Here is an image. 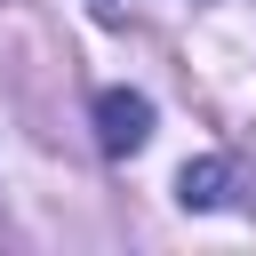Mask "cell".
<instances>
[{
	"instance_id": "obj_1",
	"label": "cell",
	"mask_w": 256,
	"mask_h": 256,
	"mask_svg": "<svg viewBox=\"0 0 256 256\" xmlns=\"http://www.w3.org/2000/svg\"><path fill=\"white\" fill-rule=\"evenodd\" d=\"M144 136H152V104H144L136 88H104V96H96V144H104L112 160H128Z\"/></svg>"
},
{
	"instance_id": "obj_2",
	"label": "cell",
	"mask_w": 256,
	"mask_h": 256,
	"mask_svg": "<svg viewBox=\"0 0 256 256\" xmlns=\"http://www.w3.org/2000/svg\"><path fill=\"white\" fill-rule=\"evenodd\" d=\"M224 184H232V160H224V152H208V160H184L176 200H184V208H216V200H224Z\"/></svg>"
}]
</instances>
